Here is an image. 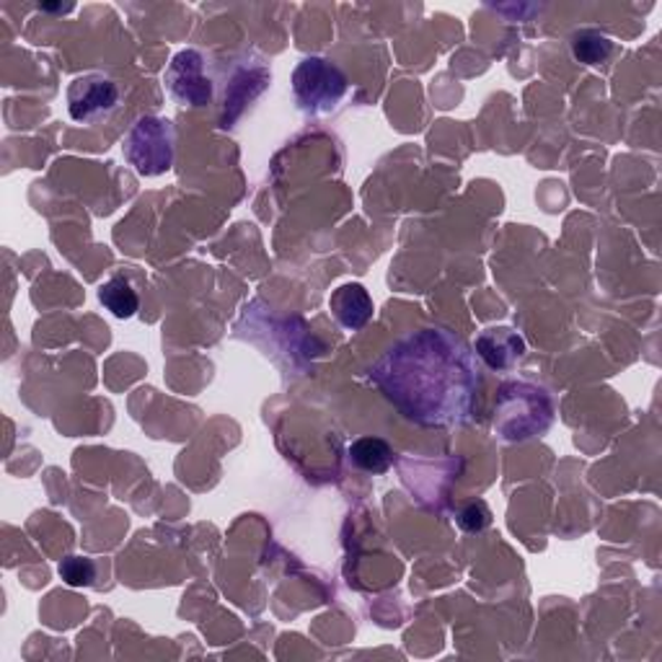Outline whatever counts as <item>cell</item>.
<instances>
[{
	"label": "cell",
	"mask_w": 662,
	"mask_h": 662,
	"mask_svg": "<svg viewBox=\"0 0 662 662\" xmlns=\"http://www.w3.org/2000/svg\"><path fill=\"white\" fill-rule=\"evenodd\" d=\"M375 381L406 417L423 425H448L469 412L477 373L463 344L438 329L409 337L375 365Z\"/></svg>",
	"instance_id": "obj_1"
},
{
	"label": "cell",
	"mask_w": 662,
	"mask_h": 662,
	"mask_svg": "<svg viewBox=\"0 0 662 662\" xmlns=\"http://www.w3.org/2000/svg\"><path fill=\"white\" fill-rule=\"evenodd\" d=\"M552 425V404L541 388L513 383L502 388L496 406V430L505 440H528Z\"/></svg>",
	"instance_id": "obj_2"
},
{
	"label": "cell",
	"mask_w": 662,
	"mask_h": 662,
	"mask_svg": "<svg viewBox=\"0 0 662 662\" xmlns=\"http://www.w3.org/2000/svg\"><path fill=\"white\" fill-rule=\"evenodd\" d=\"M125 156L140 177H158L174 163V130L158 117H142L125 138Z\"/></svg>",
	"instance_id": "obj_3"
},
{
	"label": "cell",
	"mask_w": 662,
	"mask_h": 662,
	"mask_svg": "<svg viewBox=\"0 0 662 662\" xmlns=\"http://www.w3.org/2000/svg\"><path fill=\"white\" fill-rule=\"evenodd\" d=\"M292 92L303 111H331L348 94V78L329 60L308 57L296 67Z\"/></svg>",
	"instance_id": "obj_4"
},
{
	"label": "cell",
	"mask_w": 662,
	"mask_h": 662,
	"mask_svg": "<svg viewBox=\"0 0 662 662\" xmlns=\"http://www.w3.org/2000/svg\"><path fill=\"white\" fill-rule=\"evenodd\" d=\"M119 99L122 94L115 81L102 73H88L75 78L67 88V111L75 122L92 125L111 117V111L119 107Z\"/></svg>",
	"instance_id": "obj_5"
},
{
	"label": "cell",
	"mask_w": 662,
	"mask_h": 662,
	"mask_svg": "<svg viewBox=\"0 0 662 662\" xmlns=\"http://www.w3.org/2000/svg\"><path fill=\"white\" fill-rule=\"evenodd\" d=\"M169 92L184 107H205L213 99V81L205 75V60L197 50H182L166 73Z\"/></svg>",
	"instance_id": "obj_6"
},
{
	"label": "cell",
	"mask_w": 662,
	"mask_h": 662,
	"mask_svg": "<svg viewBox=\"0 0 662 662\" xmlns=\"http://www.w3.org/2000/svg\"><path fill=\"white\" fill-rule=\"evenodd\" d=\"M329 306H331V311H334L337 321H340L342 327L350 331L363 329L373 316V300H371V296H367V290L363 288V285H357V282L342 285L340 290H334Z\"/></svg>",
	"instance_id": "obj_7"
},
{
	"label": "cell",
	"mask_w": 662,
	"mask_h": 662,
	"mask_svg": "<svg viewBox=\"0 0 662 662\" xmlns=\"http://www.w3.org/2000/svg\"><path fill=\"white\" fill-rule=\"evenodd\" d=\"M477 352L489 367L502 371V367L513 365L517 357H523L525 344L513 329H487L477 340Z\"/></svg>",
	"instance_id": "obj_8"
},
{
	"label": "cell",
	"mask_w": 662,
	"mask_h": 662,
	"mask_svg": "<svg viewBox=\"0 0 662 662\" xmlns=\"http://www.w3.org/2000/svg\"><path fill=\"white\" fill-rule=\"evenodd\" d=\"M350 458L357 469L367 473H386L394 463L391 446L381 438H360L350 446Z\"/></svg>",
	"instance_id": "obj_9"
},
{
	"label": "cell",
	"mask_w": 662,
	"mask_h": 662,
	"mask_svg": "<svg viewBox=\"0 0 662 662\" xmlns=\"http://www.w3.org/2000/svg\"><path fill=\"white\" fill-rule=\"evenodd\" d=\"M99 300L111 316H117V319H130L140 308V300L125 277H111V280L104 282L99 288Z\"/></svg>",
	"instance_id": "obj_10"
},
{
	"label": "cell",
	"mask_w": 662,
	"mask_h": 662,
	"mask_svg": "<svg viewBox=\"0 0 662 662\" xmlns=\"http://www.w3.org/2000/svg\"><path fill=\"white\" fill-rule=\"evenodd\" d=\"M611 40L598 32H579L575 34V40H572V52H575V57L585 65L606 63V60L611 57Z\"/></svg>",
	"instance_id": "obj_11"
},
{
	"label": "cell",
	"mask_w": 662,
	"mask_h": 662,
	"mask_svg": "<svg viewBox=\"0 0 662 662\" xmlns=\"http://www.w3.org/2000/svg\"><path fill=\"white\" fill-rule=\"evenodd\" d=\"M60 577L65 579V585H71V588H88V585H94L96 579V567L92 559H86V556H67V559L60 562Z\"/></svg>",
	"instance_id": "obj_12"
},
{
	"label": "cell",
	"mask_w": 662,
	"mask_h": 662,
	"mask_svg": "<svg viewBox=\"0 0 662 662\" xmlns=\"http://www.w3.org/2000/svg\"><path fill=\"white\" fill-rule=\"evenodd\" d=\"M489 517H492V515H489L484 502H473V505L461 510V515H458V525H461V528L469 531V533H479L489 525Z\"/></svg>",
	"instance_id": "obj_13"
}]
</instances>
